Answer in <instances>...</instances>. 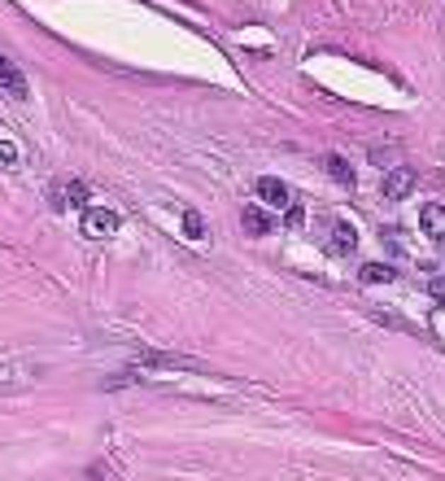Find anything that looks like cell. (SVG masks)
Segmentation results:
<instances>
[{
  "label": "cell",
  "instance_id": "1",
  "mask_svg": "<svg viewBox=\"0 0 445 481\" xmlns=\"http://www.w3.org/2000/svg\"><path fill=\"white\" fill-rule=\"evenodd\" d=\"M114 232H118V215L114 210H105V206H88L83 210V237L105 241V237H114Z\"/></svg>",
  "mask_w": 445,
  "mask_h": 481
},
{
  "label": "cell",
  "instance_id": "2",
  "mask_svg": "<svg viewBox=\"0 0 445 481\" xmlns=\"http://www.w3.org/2000/svg\"><path fill=\"white\" fill-rule=\"evenodd\" d=\"M258 197L267 201V206H275V210H279V206H284V210L293 206V188H288L284 180H275V175H262V180H258Z\"/></svg>",
  "mask_w": 445,
  "mask_h": 481
},
{
  "label": "cell",
  "instance_id": "3",
  "mask_svg": "<svg viewBox=\"0 0 445 481\" xmlns=\"http://www.w3.org/2000/svg\"><path fill=\"white\" fill-rule=\"evenodd\" d=\"M410 188H415V171H406V166H393V171L384 175V197H388V201H402Z\"/></svg>",
  "mask_w": 445,
  "mask_h": 481
},
{
  "label": "cell",
  "instance_id": "4",
  "mask_svg": "<svg viewBox=\"0 0 445 481\" xmlns=\"http://www.w3.org/2000/svg\"><path fill=\"white\" fill-rule=\"evenodd\" d=\"M0 92L13 96V101H26V79L18 74V66L9 57H0Z\"/></svg>",
  "mask_w": 445,
  "mask_h": 481
},
{
  "label": "cell",
  "instance_id": "5",
  "mask_svg": "<svg viewBox=\"0 0 445 481\" xmlns=\"http://www.w3.org/2000/svg\"><path fill=\"white\" fill-rule=\"evenodd\" d=\"M140 363H149V368H175V372H205V363L183 359V354H140Z\"/></svg>",
  "mask_w": 445,
  "mask_h": 481
},
{
  "label": "cell",
  "instance_id": "6",
  "mask_svg": "<svg viewBox=\"0 0 445 481\" xmlns=\"http://www.w3.org/2000/svg\"><path fill=\"white\" fill-rule=\"evenodd\" d=\"M52 197V206H88V188L79 184V180H66V184H57L48 193Z\"/></svg>",
  "mask_w": 445,
  "mask_h": 481
},
{
  "label": "cell",
  "instance_id": "7",
  "mask_svg": "<svg viewBox=\"0 0 445 481\" xmlns=\"http://www.w3.org/2000/svg\"><path fill=\"white\" fill-rule=\"evenodd\" d=\"M241 223H245L249 237H271V227H275L271 215L262 210V206H245V210H241Z\"/></svg>",
  "mask_w": 445,
  "mask_h": 481
},
{
  "label": "cell",
  "instance_id": "8",
  "mask_svg": "<svg viewBox=\"0 0 445 481\" xmlns=\"http://www.w3.org/2000/svg\"><path fill=\"white\" fill-rule=\"evenodd\" d=\"M419 223H424V232L432 237V241H445V206H424V215H419Z\"/></svg>",
  "mask_w": 445,
  "mask_h": 481
},
{
  "label": "cell",
  "instance_id": "9",
  "mask_svg": "<svg viewBox=\"0 0 445 481\" xmlns=\"http://www.w3.org/2000/svg\"><path fill=\"white\" fill-rule=\"evenodd\" d=\"M354 245H358V237H354V227L349 223H332V249H336V254H354Z\"/></svg>",
  "mask_w": 445,
  "mask_h": 481
},
{
  "label": "cell",
  "instance_id": "10",
  "mask_svg": "<svg viewBox=\"0 0 445 481\" xmlns=\"http://www.w3.org/2000/svg\"><path fill=\"white\" fill-rule=\"evenodd\" d=\"M323 166H328V175H332L336 184H354V171H349V162L340 158V154H328V158H323Z\"/></svg>",
  "mask_w": 445,
  "mask_h": 481
},
{
  "label": "cell",
  "instance_id": "11",
  "mask_svg": "<svg viewBox=\"0 0 445 481\" xmlns=\"http://www.w3.org/2000/svg\"><path fill=\"white\" fill-rule=\"evenodd\" d=\"M358 276H362L366 285H388V281H393V267H388V263H362Z\"/></svg>",
  "mask_w": 445,
  "mask_h": 481
},
{
  "label": "cell",
  "instance_id": "12",
  "mask_svg": "<svg viewBox=\"0 0 445 481\" xmlns=\"http://www.w3.org/2000/svg\"><path fill=\"white\" fill-rule=\"evenodd\" d=\"M183 232H188V241H201L205 237V219L197 210H183Z\"/></svg>",
  "mask_w": 445,
  "mask_h": 481
},
{
  "label": "cell",
  "instance_id": "13",
  "mask_svg": "<svg viewBox=\"0 0 445 481\" xmlns=\"http://www.w3.org/2000/svg\"><path fill=\"white\" fill-rule=\"evenodd\" d=\"M13 162H18V145L0 140V166H13Z\"/></svg>",
  "mask_w": 445,
  "mask_h": 481
},
{
  "label": "cell",
  "instance_id": "14",
  "mask_svg": "<svg viewBox=\"0 0 445 481\" xmlns=\"http://www.w3.org/2000/svg\"><path fill=\"white\" fill-rule=\"evenodd\" d=\"M432 333H437V341H445V307L432 311Z\"/></svg>",
  "mask_w": 445,
  "mask_h": 481
},
{
  "label": "cell",
  "instance_id": "15",
  "mask_svg": "<svg viewBox=\"0 0 445 481\" xmlns=\"http://www.w3.org/2000/svg\"><path fill=\"white\" fill-rule=\"evenodd\" d=\"M301 219H306V210H301V206H297V201H293V206H288V223H293V227H297Z\"/></svg>",
  "mask_w": 445,
  "mask_h": 481
},
{
  "label": "cell",
  "instance_id": "16",
  "mask_svg": "<svg viewBox=\"0 0 445 481\" xmlns=\"http://www.w3.org/2000/svg\"><path fill=\"white\" fill-rule=\"evenodd\" d=\"M428 289H432V293H437V298H441V302H445V281H432V285H428Z\"/></svg>",
  "mask_w": 445,
  "mask_h": 481
}]
</instances>
